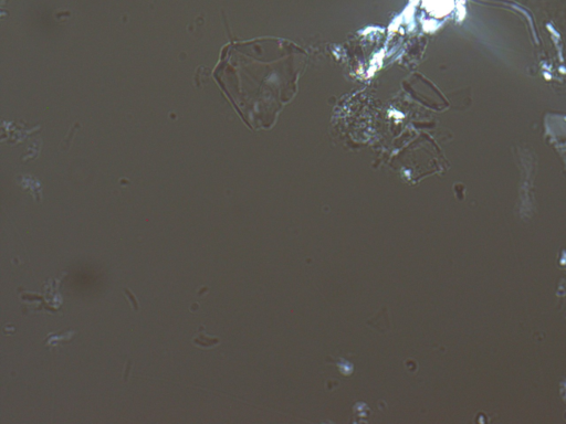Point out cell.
Returning a JSON list of instances; mask_svg holds the SVG:
<instances>
[{
	"label": "cell",
	"mask_w": 566,
	"mask_h": 424,
	"mask_svg": "<svg viewBox=\"0 0 566 424\" xmlns=\"http://www.w3.org/2000/svg\"><path fill=\"white\" fill-rule=\"evenodd\" d=\"M218 81L247 125L270 129L294 98L307 55L283 39L266 38L229 45Z\"/></svg>",
	"instance_id": "6da1fadb"
}]
</instances>
